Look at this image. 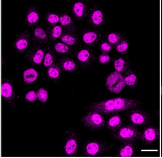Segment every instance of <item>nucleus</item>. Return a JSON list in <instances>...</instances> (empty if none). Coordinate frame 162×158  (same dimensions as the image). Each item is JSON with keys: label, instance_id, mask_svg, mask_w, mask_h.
<instances>
[{"label": "nucleus", "instance_id": "b1692460", "mask_svg": "<svg viewBox=\"0 0 162 158\" xmlns=\"http://www.w3.org/2000/svg\"><path fill=\"white\" fill-rule=\"evenodd\" d=\"M37 98L36 93L34 91H31L26 94L25 96V99L29 102H34L36 100Z\"/></svg>", "mask_w": 162, "mask_h": 158}, {"label": "nucleus", "instance_id": "72a5a7b5", "mask_svg": "<svg viewBox=\"0 0 162 158\" xmlns=\"http://www.w3.org/2000/svg\"><path fill=\"white\" fill-rule=\"evenodd\" d=\"M99 60H100V61L101 63H106L110 60V57H109V56L102 54V55L100 56Z\"/></svg>", "mask_w": 162, "mask_h": 158}, {"label": "nucleus", "instance_id": "c85d7f7f", "mask_svg": "<svg viewBox=\"0 0 162 158\" xmlns=\"http://www.w3.org/2000/svg\"><path fill=\"white\" fill-rule=\"evenodd\" d=\"M128 44L126 41H123L117 47V50L120 52H124L128 49Z\"/></svg>", "mask_w": 162, "mask_h": 158}, {"label": "nucleus", "instance_id": "c9c22d12", "mask_svg": "<svg viewBox=\"0 0 162 158\" xmlns=\"http://www.w3.org/2000/svg\"><path fill=\"white\" fill-rule=\"evenodd\" d=\"M161 95L162 96V86H161Z\"/></svg>", "mask_w": 162, "mask_h": 158}, {"label": "nucleus", "instance_id": "6e6552de", "mask_svg": "<svg viewBox=\"0 0 162 158\" xmlns=\"http://www.w3.org/2000/svg\"><path fill=\"white\" fill-rule=\"evenodd\" d=\"M134 148L131 144H128L122 148L120 151V156L121 157H130L134 154Z\"/></svg>", "mask_w": 162, "mask_h": 158}, {"label": "nucleus", "instance_id": "1a4fd4ad", "mask_svg": "<svg viewBox=\"0 0 162 158\" xmlns=\"http://www.w3.org/2000/svg\"><path fill=\"white\" fill-rule=\"evenodd\" d=\"M1 95L5 98L11 97L12 94V88L9 83H3L1 87Z\"/></svg>", "mask_w": 162, "mask_h": 158}, {"label": "nucleus", "instance_id": "473e14b6", "mask_svg": "<svg viewBox=\"0 0 162 158\" xmlns=\"http://www.w3.org/2000/svg\"><path fill=\"white\" fill-rule=\"evenodd\" d=\"M118 40V37L114 33H110L108 36V40L112 44L116 43Z\"/></svg>", "mask_w": 162, "mask_h": 158}, {"label": "nucleus", "instance_id": "393cba45", "mask_svg": "<svg viewBox=\"0 0 162 158\" xmlns=\"http://www.w3.org/2000/svg\"><path fill=\"white\" fill-rule=\"evenodd\" d=\"M62 41L66 44L72 45L75 43V39L71 36L65 35L62 37Z\"/></svg>", "mask_w": 162, "mask_h": 158}, {"label": "nucleus", "instance_id": "f8f14e48", "mask_svg": "<svg viewBox=\"0 0 162 158\" xmlns=\"http://www.w3.org/2000/svg\"><path fill=\"white\" fill-rule=\"evenodd\" d=\"M92 18L93 23L96 25H99L102 21L103 16L101 11L97 10L93 12Z\"/></svg>", "mask_w": 162, "mask_h": 158}, {"label": "nucleus", "instance_id": "aec40b11", "mask_svg": "<svg viewBox=\"0 0 162 158\" xmlns=\"http://www.w3.org/2000/svg\"><path fill=\"white\" fill-rule=\"evenodd\" d=\"M136 80H137L136 76L134 74L130 75L124 78L125 83L128 86H132L134 85L135 83H136Z\"/></svg>", "mask_w": 162, "mask_h": 158}, {"label": "nucleus", "instance_id": "4468645a", "mask_svg": "<svg viewBox=\"0 0 162 158\" xmlns=\"http://www.w3.org/2000/svg\"><path fill=\"white\" fill-rule=\"evenodd\" d=\"M121 123V119L118 116H115L110 118L108 122L109 126L113 128L120 126Z\"/></svg>", "mask_w": 162, "mask_h": 158}, {"label": "nucleus", "instance_id": "6ab92c4d", "mask_svg": "<svg viewBox=\"0 0 162 158\" xmlns=\"http://www.w3.org/2000/svg\"><path fill=\"white\" fill-rule=\"evenodd\" d=\"M90 53L87 50H83L80 51L77 55L78 59L82 62H85L89 59Z\"/></svg>", "mask_w": 162, "mask_h": 158}, {"label": "nucleus", "instance_id": "2eb2a0df", "mask_svg": "<svg viewBox=\"0 0 162 158\" xmlns=\"http://www.w3.org/2000/svg\"><path fill=\"white\" fill-rule=\"evenodd\" d=\"M83 5L82 2H77L74 6V11L77 16L80 17L83 14Z\"/></svg>", "mask_w": 162, "mask_h": 158}, {"label": "nucleus", "instance_id": "0eeeda50", "mask_svg": "<svg viewBox=\"0 0 162 158\" xmlns=\"http://www.w3.org/2000/svg\"><path fill=\"white\" fill-rule=\"evenodd\" d=\"M77 143L74 140L70 139L67 141L65 147V151L68 155H72L77 149Z\"/></svg>", "mask_w": 162, "mask_h": 158}, {"label": "nucleus", "instance_id": "dca6fc26", "mask_svg": "<svg viewBox=\"0 0 162 158\" xmlns=\"http://www.w3.org/2000/svg\"><path fill=\"white\" fill-rule=\"evenodd\" d=\"M125 61L123 59L120 58L115 61L114 62V68L115 70H116L118 72H121L124 68Z\"/></svg>", "mask_w": 162, "mask_h": 158}, {"label": "nucleus", "instance_id": "412c9836", "mask_svg": "<svg viewBox=\"0 0 162 158\" xmlns=\"http://www.w3.org/2000/svg\"><path fill=\"white\" fill-rule=\"evenodd\" d=\"M34 34L36 37L41 39H46L47 36L45 31L40 28H37L35 30Z\"/></svg>", "mask_w": 162, "mask_h": 158}, {"label": "nucleus", "instance_id": "a211bd4d", "mask_svg": "<svg viewBox=\"0 0 162 158\" xmlns=\"http://www.w3.org/2000/svg\"><path fill=\"white\" fill-rule=\"evenodd\" d=\"M55 49L56 52L59 53H66L69 50V48L67 45L61 43L56 44L55 46Z\"/></svg>", "mask_w": 162, "mask_h": 158}, {"label": "nucleus", "instance_id": "7c9ffc66", "mask_svg": "<svg viewBox=\"0 0 162 158\" xmlns=\"http://www.w3.org/2000/svg\"><path fill=\"white\" fill-rule=\"evenodd\" d=\"M62 32V30L60 26H55L53 28V31H52V35L54 38H59L61 35Z\"/></svg>", "mask_w": 162, "mask_h": 158}, {"label": "nucleus", "instance_id": "7ed1b4c3", "mask_svg": "<svg viewBox=\"0 0 162 158\" xmlns=\"http://www.w3.org/2000/svg\"><path fill=\"white\" fill-rule=\"evenodd\" d=\"M82 122L87 126L96 129L104 124V120L101 115L97 112H90L83 117Z\"/></svg>", "mask_w": 162, "mask_h": 158}, {"label": "nucleus", "instance_id": "f03ea898", "mask_svg": "<svg viewBox=\"0 0 162 158\" xmlns=\"http://www.w3.org/2000/svg\"><path fill=\"white\" fill-rule=\"evenodd\" d=\"M160 137V130L156 127H147L142 133L140 138L145 144H150L158 140Z\"/></svg>", "mask_w": 162, "mask_h": 158}, {"label": "nucleus", "instance_id": "4be33fe9", "mask_svg": "<svg viewBox=\"0 0 162 158\" xmlns=\"http://www.w3.org/2000/svg\"><path fill=\"white\" fill-rule=\"evenodd\" d=\"M28 45V43L26 39H20L16 43V47L20 50H25Z\"/></svg>", "mask_w": 162, "mask_h": 158}, {"label": "nucleus", "instance_id": "9b49d317", "mask_svg": "<svg viewBox=\"0 0 162 158\" xmlns=\"http://www.w3.org/2000/svg\"><path fill=\"white\" fill-rule=\"evenodd\" d=\"M97 36L94 32H88L85 33L83 36V41L87 44H92L97 39Z\"/></svg>", "mask_w": 162, "mask_h": 158}, {"label": "nucleus", "instance_id": "f3484780", "mask_svg": "<svg viewBox=\"0 0 162 158\" xmlns=\"http://www.w3.org/2000/svg\"><path fill=\"white\" fill-rule=\"evenodd\" d=\"M44 54V53L42 50L41 49L38 50L33 57V61L34 63L36 64L40 63L43 58Z\"/></svg>", "mask_w": 162, "mask_h": 158}, {"label": "nucleus", "instance_id": "c756f323", "mask_svg": "<svg viewBox=\"0 0 162 158\" xmlns=\"http://www.w3.org/2000/svg\"><path fill=\"white\" fill-rule=\"evenodd\" d=\"M63 67L65 70L67 71H72L75 68V64L73 61H68L63 63Z\"/></svg>", "mask_w": 162, "mask_h": 158}, {"label": "nucleus", "instance_id": "39448f33", "mask_svg": "<svg viewBox=\"0 0 162 158\" xmlns=\"http://www.w3.org/2000/svg\"><path fill=\"white\" fill-rule=\"evenodd\" d=\"M132 123L137 125H145L150 122V117L147 114L142 111H133L130 116Z\"/></svg>", "mask_w": 162, "mask_h": 158}, {"label": "nucleus", "instance_id": "f257e3e1", "mask_svg": "<svg viewBox=\"0 0 162 158\" xmlns=\"http://www.w3.org/2000/svg\"><path fill=\"white\" fill-rule=\"evenodd\" d=\"M125 85L124 78L117 71L110 73L106 79V87L108 90L113 93H120Z\"/></svg>", "mask_w": 162, "mask_h": 158}, {"label": "nucleus", "instance_id": "5701e85b", "mask_svg": "<svg viewBox=\"0 0 162 158\" xmlns=\"http://www.w3.org/2000/svg\"><path fill=\"white\" fill-rule=\"evenodd\" d=\"M28 21L31 24L36 23L39 20V16L36 12H31L28 16Z\"/></svg>", "mask_w": 162, "mask_h": 158}, {"label": "nucleus", "instance_id": "ddd939ff", "mask_svg": "<svg viewBox=\"0 0 162 158\" xmlns=\"http://www.w3.org/2000/svg\"><path fill=\"white\" fill-rule=\"evenodd\" d=\"M36 95L38 99L43 103H45L48 98L47 92L43 88H41L38 90L36 92Z\"/></svg>", "mask_w": 162, "mask_h": 158}, {"label": "nucleus", "instance_id": "bb28decb", "mask_svg": "<svg viewBox=\"0 0 162 158\" xmlns=\"http://www.w3.org/2000/svg\"><path fill=\"white\" fill-rule=\"evenodd\" d=\"M53 59L52 56L50 53H47L45 56L44 64L46 67L50 66L53 63Z\"/></svg>", "mask_w": 162, "mask_h": 158}, {"label": "nucleus", "instance_id": "20e7f679", "mask_svg": "<svg viewBox=\"0 0 162 158\" xmlns=\"http://www.w3.org/2000/svg\"><path fill=\"white\" fill-rule=\"evenodd\" d=\"M140 133L136 128L126 126L122 128L119 132L120 139L126 141H132L140 138Z\"/></svg>", "mask_w": 162, "mask_h": 158}, {"label": "nucleus", "instance_id": "2f4dec72", "mask_svg": "<svg viewBox=\"0 0 162 158\" xmlns=\"http://www.w3.org/2000/svg\"><path fill=\"white\" fill-rule=\"evenodd\" d=\"M47 20L51 24H56L59 21V18L58 16L56 14H51L48 16Z\"/></svg>", "mask_w": 162, "mask_h": 158}, {"label": "nucleus", "instance_id": "f704fd0d", "mask_svg": "<svg viewBox=\"0 0 162 158\" xmlns=\"http://www.w3.org/2000/svg\"><path fill=\"white\" fill-rule=\"evenodd\" d=\"M101 47L103 50L107 51V52H109L112 49V47L106 43L102 44L101 45Z\"/></svg>", "mask_w": 162, "mask_h": 158}, {"label": "nucleus", "instance_id": "cd10ccee", "mask_svg": "<svg viewBox=\"0 0 162 158\" xmlns=\"http://www.w3.org/2000/svg\"><path fill=\"white\" fill-rule=\"evenodd\" d=\"M60 22L62 25L63 26L68 25L70 24L71 21V19L69 16L67 15H64L60 17Z\"/></svg>", "mask_w": 162, "mask_h": 158}, {"label": "nucleus", "instance_id": "9d476101", "mask_svg": "<svg viewBox=\"0 0 162 158\" xmlns=\"http://www.w3.org/2000/svg\"><path fill=\"white\" fill-rule=\"evenodd\" d=\"M100 150L99 144L96 142H90L87 144L86 150L89 154L94 155L96 154Z\"/></svg>", "mask_w": 162, "mask_h": 158}, {"label": "nucleus", "instance_id": "a878e982", "mask_svg": "<svg viewBox=\"0 0 162 158\" xmlns=\"http://www.w3.org/2000/svg\"><path fill=\"white\" fill-rule=\"evenodd\" d=\"M48 74L50 77L53 79L58 78L59 75V71L57 69L54 67L50 68L48 70Z\"/></svg>", "mask_w": 162, "mask_h": 158}, {"label": "nucleus", "instance_id": "423d86ee", "mask_svg": "<svg viewBox=\"0 0 162 158\" xmlns=\"http://www.w3.org/2000/svg\"><path fill=\"white\" fill-rule=\"evenodd\" d=\"M38 73L34 68L28 69L24 72V80L27 83H33L38 78Z\"/></svg>", "mask_w": 162, "mask_h": 158}]
</instances>
